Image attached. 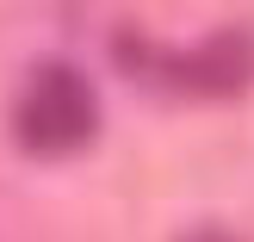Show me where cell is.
Returning <instances> with one entry per match:
<instances>
[{
	"instance_id": "6da1fadb",
	"label": "cell",
	"mask_w": 254,
	"mask_h": 242,
	"mask_svg": "<svg viewBox=\"0 0 254 242\" xmlns=\"http://www.w3.org/2000/svg\"><path fill=\"white\" fill-rule=\"evenodd\" d=\"M118 62L130 81L161 87V93H198V99H230L254 81V31H217L192 50L143 44V37H118Z\"/></svg>"
},
{
	"instance_id": "7a4b0ae2",
	"label": "cell",
	"mask_w": 254,
	"mask_h": 242,
	"mask_svg": "<svg viewBox=\"0 0 254 242\" xmlns=\"http://www.w3.org/2000/svg\"><path fill=\"white\" fill-rule=\"evenodd\" d=\"M99 131V93L74 62H37L12 99V137L31 156H74Z\"/></svg>"
},
{
	"instance_id": "3957f363",
	"label": "cell",
	"mask_w": 254,
	"mask_h": 242,
	"mask_svg": "<svg viewBox=\"0 0 254 242\" xmlns=\"http://www.w3.org/2000/svg\"><path fill=\"white\" fill-rule=\"evenodd\" d=\"M180 242H242L236 230H223V224H198V230H186Z\"/></svg>"
}]
</instances>
